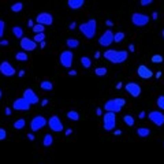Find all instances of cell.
<instances>
[{"mask_svg": "<svg viewBox=\"0 0 164 164\" xmlns=\"http://www.w3.org/2000/svg\"><path fill=\"white\" fill-rule=\"evenodd\" d=\"M156 104H157V107L160 108V110H164V94H161V96L157 97Z\"/></svg>", "mask_w": 164, "mask_h": 164, "instance_id": "35", "label": "cell"}, {"mask_svg": "<svg viewBox=\"0 0 164 164\" xmlns=\"http://www.w3.org/2000/svg\"><path fill=\"white\" fill-rule=\"evenodd\" d=\"M8 44H10L8 43V40H1V41H0V45L1 46H7Z\"/></svg>", "mask_w": 164, "mask_h": 164, "instance_id": "39", "label": "cell"}, {"mask_svg": "<svg viewBox=\"0 0 164 164\" xmlns=\"http://www.w3.org/2000/svg\"><path fill=\"white\" fill-rule=\"evenodd\" d=\"M66 45H67L68 48H78L79 41L77 38H67L66 40Z\"/></svg>", "mask_w": 164, "mask_h": 164, "instance_id": "23", "label": "cell"}, {"mask_svg": "<svg viewBox=\"0 0 164 164\" xmlns=\"http://www.w3.org/2000/svg\"><path fill=\"white\" fill-rule=\"evenodd\" d=\"M32 29H33V32L34 33H45V26L41 25V23H36Z\"/></svg>", "mask_w": 164, "mask_h": 164, "instance_id": "31", "label": "cell"}, {"mask_svg": "<svg viewBox=\"0 0 164 164\" xmlns=\"http://www.w3.org/2000/svg\"><path fill=\"white\" fill-rule=\"evenodd\" d=\"M161 36H163V38H164V29H163V32H161Z\"/></svg>", "mask_w": 164, "mask_h": 164, "instance_id": "59", "label": "cell"}, {"mask_svg": "<svg viewBox=\"0 0 164 164\" xmlns=\"http://www.w3.org/2000/svg\"><path fill=\"white\" fill-rule=\"evenodd\" d=\"M18 75H19V77L22 78V77L25 75V70H19V71H18Z\"/></svg>", "mask_w": 164, "mask_h": 164, "instance_id": "53", "label": "cell"}, {"mask_svg": "<svg viewBox=\"0 0 164 164\" xmlns=\"http://www.w3.org/2000/svg\"><path fill=\"white\" fill-rule=\"evenodd\" d=\"M67 118L70 119V120H73V122H78L79 120V114L77 112V111L71 110V111H68V112H67Z\"/></svg>", "mask_w": 164, "mask_h": 164, "instance_id": "22", "label": "cell"}, {"mask_svg": "<svg viewBox=\"0 0 164 164\" xmlns=\"http://www.w3.org/2000/svg\"><path fill=\"white\" fill-rule=\"evenodd\" d=\"M131 22H133V25L137 26V28H142V26H146L149 23V17L145 14L134 12V14L131 15Z\"/></svg>", "mask_w": 164, "mask_h": 164, "instance_id": "5", "label": "cell"}, {"mask_svg": "<svg viewBox=\"0 0 164 164\" xmlns=\"http://www.w3.org/2000/svg\"><path fill=\"white\" fill-rule=\"evenodd\" d=\"M12 33H14V36L19 40L23 37V29H22L21 26H14V28H12Z\"/></svg>", "mask_w": 164, "mask_h": 164, "instance_id": "25", "label": "cell"}, {"mask_svg": "<svg viewBox=\"0 0 164 164\" xmlns=\"http://www.w3.org/2000/svg\"><path fill=\"white\" fill-rule=\"evenodd\" d=\"M114 34H115V33L112 32L111 29H107V30L101 34L100 38H99V44H100L101 46H105V48L110 46L111 44L114 43Z\"/></svg>", "mask_w": 164, "mask_h": 164, "instance_id": "9", "label": "cell"}, {"mask_svg": "<svg viewBox=\"0 0 164 164\" xmlns=\"http://www.w3.org/2000/svg\"><path fill=\"white\" fill-rule=\"evenodd\" d=\"M123 122H125L126 126H128V127H133L134 123H136V120H134V118H133L131 115H125V116H123Z\"/></svg>", "mask_w": 164, "mask_h": 164, "instance_id": "28", "label": "cell"}, {"mask_svg": "<svg viewBox=\"0 0 164 164\" xmlns=\"http://www.w3.org/2000/svg\"><path fill=\"white\" fill-rule=\"evenodd\" d=\"M139 3H141V6H142V7H145V6H149V4L153 3V0H141Z\"/></svg>", "mask_w": 164, "mask_h": 164, "instance_id": "38", "label": "cell"}, {"mask_svg": "<svg viewBox=\"0 0 164 164\" xmlns=\"http://www.w3.org/2000/svg\"><path fill=\"white\" fill-rule=\"evenodd\" d=\"M128 51H130V52H134V51H136V45H134V44H130V45H128Z\"/></svg>", "mask_w": 164, "mask_h": 164, "instance_id": "43", "label": "cell"}, {"mask_svg": "<svg viewBox=\"0 0 164 164\" xmlns=\"http://www.w3.org/2000/svg\"><path fill=\"white\" fill-rule=\"evenodd\" d=\"M15 73H17V70H15V67L10 62L4 60L0 63V74L1 75H4V77H14Z\"/></svg>", "mask_w": 164, "mask_h": 164, "instance_id": "10", "label": "cell"}, {"mask_svg": "<svg viewBox=\"0 0 164 164\" xmlns=\"http://www.w3.org/2000/svg\"><path fill=\"white\" fill-rule=\"evenodd\" d=\"M48 103H49V100H48V99H44V100L41 101V105H43V107H45V105H48Z\"/></svg>", "mask_w": 164, "mask_h": 164, "instance_id": "47", "label": "cell"}, {"mask_svg": "<svg viewBox=\"0 0 164 164\" xmlns=\"http://www.w3.org/2000/svg\"><path fill=\"white\" fill-rule=\"evenodd\" d=\"M30 105H32V104L22 96V97H19V99H17V100L14 101L12 108H14L15 111H29L30 110Z\"/></svg>", "mask_w": 164, "mask_h": 164, "instance_id": "12", "label": "cell"}, {"mask_svg": "<svg viewBox=\"0 0 164 164\" xmlns=\"http://www.w3.org/2000/svg\"><path fill=\"white\" fill-rule=\"evenodd\" d=\"M15 59L17 60H19V62H26V60H29V55L26 54V52H17L15 54Z\"/></svg>", "mask_w": 164, "mask_h": 164, "instance_id": "27", "label": "cell"}, {"mask_svg": "<svg viewBox=\"0 0 164 164\" xmlns=\"http://www.w3.org/2000/svg\"><path fill=\"white\" fill-rule=\"evenodd\" d=\"M7 138V131H6V128L0 127V141H3V139Z\"/></svg>", "mask_w": 164, "mask_h": 164, "instance_id": "37", "label": "cell"}, {"mask_svg": "<svg viewBox=\"0 0 164 164\" xmlns=\"http://www.w3.org/2000/svg\"><path fill=\"white\" fill-rule=\"evenodd\" d=\"M68 75H70V77H75V75H77V70H70Z\"/></svg>", "mask_w": 164, "mask_h": 164, "instance_id": "44", "label": "cell"}, {"mask_svg": "<svg viewBox=\"0 0 164 164\" xmlns=\"http://www.w3.org/2000/svg\"><path fill=\"white\" fill-rule=\"evenodd\" d=\"M155 75H156V78H157V79H160V78H161V71H157Z\"/></svg>", "mask_w": 164, "mask_h": 164, "instance_id": "56", "label": "cell"}, {"mask_svg": "<svg viewBox=\"0 0 164 164\" xmlns=\"http://www.w3.org/2000/svg\"><path fill=\"white\" fill-rule=\"evenodd\" d=\"M4 114L7 115V116H10V115H11V108H10V107H7V108H6V111H4Z\"/></svg>", "mask_w": 164, "mask_h": 164, "instance_id": "48", "label": "cell"}, {"mask_svg": "<svg viewBox=\"0 0 164 164\" xmlns=\"http://www.w3.org/2000/svg\"><path fill=\"white\" fill-rule=\"evenodd\" d=\"M34 25H36V23H33V19H29V21H28V26H29L30 29H32Z\"/></svg>", "mask_w": 164, "mask_h": 164, "instance_id": "46", "label": "cell"}, {"mask_svg": "<svg viewBox=\"0 0 164 164\" xmlns=\"http://www.w3.org/2000/svg\"><path fill=\"white\" fill-rule=\"evenodd\" d=\"M28 138L30 139V141H34V139H36V137H34V134H32V133H29V134H28Z\"/></svg>", "mask_w": 164, "mask_h": 164, "instance_id": "45", "label": "cell"}, {"mask_svg": "<svg viewBox=\"0 0 164 164\" xmlns=\"http://www.w3.org/2000/svg\"><path fill=\"white\" fill-rule=\"evenodd\" d=\"M115 126H116V114H115V112H111V111H107V112L103 115L104 130H105V131H112V130H115Z\"/></svg>", "mask_w": 164, "mask_h": 164, "instance_id": "4", "label": "cell"}, {"mask_svg": "<svg viewBox=\"0 0 164 164\" xmlns=\"http://www.w3.org/2000/svg\"><path fill=\"white\" fill-rule=\"evenodd\" d=\"M96 115L97 116H101L103 115V110L101 108H96Z\"/></svg>", "mask_w": 164, "mask_h": 164, "instance_id": "42", "label": "cell"}, {"mask_svg": "<svg viewBox=\"0 0 164 164\" xmlns=\"http://www.w3.org/2000/svg\"><path fill=\"white\" fill-rule=\"evenodd\" d=\"M52 142H54V138H52V134H45L43 138V145L45 146V148H48V146L52 145Z\"/></svg>", "mask_w": 164, "mask_h": 164, "instance_id": "24", "label": "cell"}, {"mask_svg": "<svg viewBox=\"0 0 164 164\" xmlns=\"http://www.w3.org/2000/svg\"><path fill=\"white\" fill-rule=\"evenodd\" d=\"M40 88H41V90H44V92H51V90L54 89V85H52L51 81H43L40 83Z\"/></svg>", "mask_w": 164, "mask_h": 164, "instance_id": "20", "label": "cell"}, {"mask_svg": "<svg viewBox=\"0 0 164 164\" xmlns=\"http://www.w3.org/2000/svg\"><path fill=\"white\" fill-rule=\"evenodd\" d=\"M104 57L108 62L115 64H120L123 62L127 60L128 57V52L127 51H116V49H107L104 52Z\"/></svg>", "mask_w": 164, "mask_h": 164, "instance_id": "1", "label": "cell"}, {"mask_svg": "<svg viewBox=\"0 0 164 164\" xmlns=\"http://www.w3.org/2000/svg\"><path fill=\"white\" fill-rule=\"evenodd\" d=\"M64 133H66V136H70V134L73 133V130H71V128H67V130H66Z\"/></svg>", "mask_w": 164, "mask_h": 164, "instance_id": "55", "label": "cell"}, {"mask_svg": "<svg viewBox=\"0 0 164 164\" xmlns=\"http://www.w3.org/2000/svg\"><path fill=\"white\" fill-rule=\"evenodd\" d=\"M25 126H26V120L23 118H21V119L14 122V128H17V130H22Z\"/></svg>", "mask_w": 164, "mask_h": 164, "instance_id": "29", "label": "cell"}, {"mask_svg": "<svg viewBox=\"0 0 164 164\" xmlns=\"http://www.w3.org/2000/svg\"><path fill=\"white\" fill-rule=\"evenodd\" d=\"M122 88H123V83H122V82H118V83H116V89H122Z\"/></svg>", "mask_w": 164, "mask_h": 164, "instance_id": "54", "label": "cell"}, {"mask_svg": "<svg viewBox=\"0 0 164 164\" xmlns=\"http://www.w3.org/2000/svg\"><path fill=\"white\" fill-rule=\"evenodd\" d=\"M81 64L85 68H90V67H92V60H90L88 56H82L81 57Z\"/></svg>", "mask_w": 164, "mask_h": 164, "instance_id": "30", "label": "cell"}, {"mask_svg": "<svg viewBox=\"0 0 164 164\" xmlns=\"http://www.w3.org/2000/svg\"><path fill=\"white\" fill-rule=\"evenodd\" d=\"M137 74H138L139 78H142V79H149V78H152V77H153V73L150 71V70L146 67L145 64L138 66V68H137Z\"/></svg>", "mask_w": 164, "mask_h": 164, "instance_id": "16", "label": "cell"}, {"mask_svg": "<svg viewBox=\"0 0 164 164\" xmlns=\"http://www.w3.org/2000/svg\"><path fill=\"white\" fill-rule=\"evenodd\" d=\"M152 18H153V19H157V18H159V14H157L156 11H153V12H152Z\"/></svg>", "mask_w": 164, "mask_h": 164, "instance_id": "51", "label": "cell"}, {"mask_svg": "<svg viewBox=\"0 0 164 164\" xmlns=\"http://www.w3.org/2000/svg\"><path fill=\"white\" fill-rule=\"evenodd\" d=\"M96 29H97V22L96 19H89L88 22H83L79 25V30L88 40H92L96 36Z\"/></svg>", "mask_w": 164, "mask_h": 164, "instance_id": "2", "label": "cell"}, {"mask_svg": "<svg viewBox=\"0 0 164 164\" xmlns=\"http://www.w3.org/2000/svg\"><path fill=\"white\" fill-rule=\"evenodd\" d=\"M125 37H126V34L123 32H118V33H115L114 34V43H116V44H120L123 40H125Z\"/></svg>", "mask_w": 164, "mask_h": 164, "instance_id": "26", "label": "cell"}, {"mask_svg": "<svg viewBox=\"0 0 164 164\" xmlns=\"http://www.w3.org/2000/svg\"><path fill=\"white\" fill-rule=\"evenodd\" d=\"M137 136L141 137V138H146V137H149L150 136V128L138 127V128H137Z\"/></svg>", "mask_w": 164, "mask_h": 164, "instance_id": "19", "label": "cell"}, {"mask_svg": "<svg viewBox=\"0 0 164 164\" xmlns=\"http://www.w3.org/2000/svg\"><path fill=\"white\" fill-rule=\"evenodd\" d=\"M4 29H6V22L3 19H0V38L4 36Z\"/></svg>", "mask_w": 164, "mask_h": 164, "instance_id": "36", "label": "cell"}, {"mask_svg": "<svg viewBox=\"0 0 164 164\" xmlns=\"http://www.w3.org/2000/svg\"><path fill=\"white\" fill-rule=\"evenodd\" d=\"M19 45H21V48L23 51H34L37 48V43H36V41H34V40L28 38V37H22Z\"/></svg>", "mask_w": 164, "mask_h": 164, "instance_id": "15", "label": "cell"}, {"mask_svg": "<svg viewBox=\"0 0 164 164\" xmlns=\"http://www.w3.org/2000/svg\"><path fill=\"white\" fill-rule=\"evenodd\" d=\"M46 125H48V120L44 118L43 115H37L30 122V128H32V131H38L40 128L45 127Z\"/></svg>", "mask_w": 164, "mask_h": 164, "instance_id": "7", "label": "cell"}, {"mask_svg": "<svg viewBox=\"0 0 164 164\" xmlns=\"http://www.w3.org/2000/svg\"><path fill=\"white\" fill-rule=\"evenodd\" d=\"M125 89L131 97H139V94H141V86L137 82H128V83H126Z\"/></svg>", "mask_w": 164, "mask_h": 164, "instance_id": "13", "label": "cell"}, {"mask_svg": "<svg viewBox=\"0 0 164 164\" xmlns=\"http://www.w3.org/2000/svg\"><path fill=\"white\" fill-rule=\"evenodd\" d=\"M85 0H67V6L71 10H79L81 7H83Z\"/></svg>", "mask_w": 164, "mask_h": 164, "instance_id": "18", "label": "cell"}, {"mask_svg": "<svg viewBox=\"0 0 164 164\" xmlns=\"http://www.w3.org/2000/svg\"><path fill=\"white\" fill-rule=\"evenodd\" d=\"M45 46H46V44H45V40H44V41H41V43H40V48H41V49H44Z\"/></svg>", "mask_w": 164, "mask_h": 164, "instance_id": "50", "label": "cell"}, {"mask_svg": "<svg viewBox=\"0 0 164 164\" xmlns=\"http://www.w3.org/2000/svg\"><path fill=\"white\" fill-rule=\"evenodd\" d=\"M105 25H107L108 26V28H112V26H114V22H112V21H110V19H108V21H105Z\"/></svg>", "mask_w": 164, "mask_h": 164, "instance_id": "41", "label": "cell"}, {"mask_svg": "<svg viewBox=\"0 0 164 164\" xmlns=\"http://www.w3.org/2000/svg\"><path fill=\"white\" fill-rule=\"evenodd\" d=\"M94 74H96L97 77H104V75L107 74V68L105 67H97L96 70H94Z\"/></svg>", "mask_w": 164, "mask_h": 164, "instance_id": "33", "label": "cell"}, {"mask_svg": "<svg viewBox=\"0 0 164 164\" xmlns=\"http://www.w3.org/2000/svg\"><path fill=\"white\" fill-rule=\"evenodd\" d=\"M75 28H77V23H75V22H71V23L68 25V29H70V30H74Z\"/></svg>", "mask_w": 164, "mask_h": 164, "instance_id": "40", "label": "cell"}, {"mask_svg": "<svg viewBox=\"0 0 164 164\" xmlns=\"http://www.w3.org/2000/svg\"><path fill=\"white\" fill-rule=\"evenodd\" d=\"M36 22L37 23H41L44 26H51L54 23V18H52V15L49 12H41V14L37 15Z\"/></svg>", "mask_w": 164, "mask_h": 164, "instance_id": "14", "label": "cell"}, {"mask_svg": "<svg viewBox=\"0 0 164 164\" xmlns=\"http://www.w3.org/2000/svg\"><path fill=\"white\" fill-rule=\"evenodd\" d=\"M122 133H123L122 130H115L114 134H115V136H122Z\"/></svg>", "mask_w": 164, "mask_h": 164, "instance_id": "52", "label": "cell"}, {"mask_svg": "<svg viewBox=\"0 0 164 164\" xmlns=\"http://www.w3.org/2000/svg\"><path fill=\"white\" fill-rule=\"evenodd\" d=\"M125 105H126V100L123 99V97H115V99H111V100L105 101V104H104V110L118 114V112H120V111L123 110Z\"/></svg>", "mask_w": 164, "mask_h": 164, "instance_id": "3", "label": "cell"}, {"mask_svg": "<svg viewBox=\"0 0 164 164\" xmlns=\"http://www.w3.org/2000/svg\"><path fill=\"white\" fill-rule=\"evenodd\" d=\"M33 40H34L37 44H40L41 41L45 40V33H36V36L33 37Z\"/></svg>", "mask_w": 164, "mask_h": 164, "instance_id": "32", "label": "cell"}, {"mask_svg": "<svg viewBox=\"0 0 164 164\" xmlns=\"http://www.w3.org/2000/svg\"><path fill=\"white\" fill-rule=\"evenodd\" d=\"M150 60H152V63H163L164 57L161 55H153V56L150 57Z\"/></svg>", "mask_w": 164, "mask_h": 164, "instance_id": "34", "label": "cell"}, {"mask_svg": "<svg viewBox=\"0 0 164 164\" xmlns=\"http://www.w3.org/2000/svg\"><path fill=\"white\" fill-rule=\"evenodd\" d=\"M23 97H25L26 100L32 104V105H34V104H37L40 101L38 96H37V93L33 92V89H26L25 92H23Z\"/></svg>", "mask_w": 164, "mask_h": 164, "instance_id": "17", "label": "cell"}, {"mask_svg": "<svg viewBox=\"0 0 164 164\" xmlns=\"http://www.w3.org/2000/svg\"><path fill=\"white\" fill-rule=\"evenodd\" d=\"M100 56H101V54L99 52V51H96V54H94V57H96V59H99Z\"/></svg>", "mask_w": 164, "mask_h": 164, "instance_id": "57", "label": "cell"}, {"mask_svg": "<svg viewBox=\"0 0 164 164\" xmlns=\"http://www.w3.org/2000/svg\"><path fill=\"white\" fill-rule=\"evenodd\" d=\"M148 118H149V120L152 122L153 125H156L157 127H160V126L164 125V114L160 112V111H152V112H149V114H148Z\"/></svg>", "mask_w": 164, "mask_h": 164, "instance_id": "11", "label": "cell"}, {"mask_svg": "<svg viewBox=\"0 0 164 164\" xmlns=\"http://www.w3.org/2000/svg\"><path fill=\"white\" fill-rule=\"evenodd\" d=\"M1 97H3V92H1V89H0V100H1Z\"/></svg>", "mask_w": 164, "mask_h": 164, "instance_id": "58", "label": "cell"}, {"mask_svg": "<svg viewBox=\"0 0 164 164\" xmlns=\"http://www.w3.org/2000/svg\"><path fill=\"white\" fill-rule=\"evenodd\" d=\"M73 59H74V54L71 51H63L59 56V62L64 68H71L73 66Z\"/></svg>", "mask_w": 164, "mask_h": 164, "instance_id": "6", "label": "cell"}, {"mask_svg": "<svg viewBox=\"0 0 164 164\" xmlns=\"http://www.w3.org/2000/svg\"><path fill=\"white\" fill-rule=\"evenodd\" d=\"M145 116H146V114H145V112H144V111H142V112H139V114H138V118H139V119H144V118H145Z\"/></svg>", "mask_w": 164, "mask_h": 164, "instance_id": "49", "label": "cell"}, {"mask_svg": "<svg viewBox=\"0 0 164 164\" xmlns=\"http://www.w3.org/2000/svg\"><path fill=\"white\" fill-rule=\"evenodd\" d=\"M48 126H49L51 131H55V133L63 131V123H62L60 118H59L57 115H52V116L48 119Z\"/></svg>", "mask_w": 164, "mask_h": 164, "instance_id": "8", "label": "cell"}, {"mask_svg": "<svg viewBox=\"0 0 164 164\" xmlns=\"http://www.w3.org/2000/svg\"><path fill=\"white\" fill-rule=\"evenodd\" d=\"M23 7H25V6H23L22 1H17V3H14L12 6H11V11L15 12V14H18V12H21V11L23 10Z\"/></svg>", "mask_w": 164, "mask_h": 164, "instance_id": "21", "label": "cell"}]
</instances>
